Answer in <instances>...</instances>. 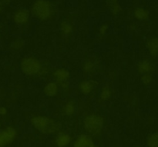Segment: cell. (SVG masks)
Here are the masks:
<instances>
[{
	"label": "cell",
	"mask_w": 158,
	"mask_h": 147,
	"mask_svg": "<svg viewBox=\"0 0 158 147\" xmlns=\"http://www.w3.org/2000/svg\"><path fill=\"white\" fill-rule=\"evenodd\" d=\"M31 123L37 131L42 133L51 134L58 130L56 123L49 117L44 116H36L32 117Z\"/></svg>",
	"instance_id": "6da1fadb"
},
{
	"label": "cell",
	"mask_w": 158,
	"mask_h": 147,
	"mask_svg": "<svg viewBox=\"0 0 158 147\" xmlns=\"http://www.w3.org/2000/svg\"><path fill=\"white\" fill-rule=\"evenodd\" d=\"M104 126V120L103 117L97 114H89L83 120V126L86 132L90 135H98Z\"/></svg>",
	"instance_id": "7a4b0ae2"
},
{
	"label": "cell",
	"mask_w": 158,
	"mask_h": 147,
	"mask_svg": "<svg viewBox=\"0 0 158 147\" xmlns=\"http://www.w3.org/2000/svg\"><path fill=\"white\" fill-rule=\"evenodd\" d=\"M32 15L40 20H47L52 15V6L47 0H36L32 5Z\"/></svg>",
	"instance_id": "3957f363"
},
{
	"label": "cell",
	"mask_w": 158,
	"mask_h": 147,
	"mask_svg": "<svg viewBox=\"0 0 158 147\" xmlns=\"http://www.w3.org/2000/svg\"><path fill=\"white\" fill-rule=\"evenodd\" d=\"M22 72L27 76H36L43 70L41 62L34 57H26L23 59L20 63Z\"/></svg>",
	"instance_id": "277c9868"
},
{
	"label": "cell",
	"mask_w": 158,
	"mask_h": 147,
	"mask_svg": "<svg viewBox=\"0 0 158 147\" xmlns=\"http://www.w3.org/2000/svg\"><path fill=\"white\" fill-rule=\"evenodd\" d=\"M17 135L16 130L12 127H8L0 131V147L10 144Z\"/></svg>",
	"instance_id": "5b68a950"
},
{
	"label": "cell",
	"mask_w": 158,
	"mask_h": 147,
	"mask_svg": "<svg viewBox=\"0 0 158 147\" xmlns=\"http://www.w3.org/2000/svg\"><path fill=\"white\" fill-rule=\"evenodd\" d=\"M29 18V12L25 9H19L14 14L13 19L16 24L24 25L28 22Z\"/></svg>",
	"instance_id": "8992f818"
},
{
	"label": "cell",
	"mask_w": 158,
	"mask_h": 147,
	"mask_svg": "<svg viewBox=\"0 0 158 147\" xmlns=\"http://www.w3.org/2000/svg\"><path fill=\"white\" fill-rule=\"evenodd\" d=\"M147 49L152 58L158 57V37H152L149 39L146 43Z\"/></svg>",
	"instance_id": "52a82bcc"
},
{
	"label": "cell",
	"mask_w": 158,
	"mask_h": 147,
	"mask_svg": "<svg viewBox=\"0 0 158 147\" xmlns=\"http://www.w3.org/2000/svg\"><path fill=\"white\" fill-rule=\"evenodd\" d=\"M154 66L150 60L143 59L139 62L137 65V70L140 74H151L154 71Z\"/></svg>",
	"instance_id": "ba28073f"
},
{
	"label": "cell",
	"mask_w": 158,
	"mask_h": 147,
	"mask_svg": "<svg viewBox=\"0 0 158 147\" xmlns=\"http://www.w3.org/2000/svg\"><path fill=\"white\" fill-rule=\"evenodd\" d=\"M74 147H97L90 137L86 135H80L76 140Z\"/></svg>",
	"instance_id": "9c48e42d"
},
{
	"label": "cell",
	"mask_w": 158,
	"mask_h": 147,
	"mask_svg": "<svg viewBox=\"0 0 158 147\" xmlns=\"http://www.w3.org/2000/svg\"><path fill=\"white\" fill-rule=\"evenodd\" d=\"M52 76L59 83H64V82H67L68 80L69 79V76H70V74H69V72L67 69L60 68V69H56L52 72Z\"/></svg>",
	"instance_id": "30bf717a"
},
{
	"label": "cell",
	"mask_w": 158,
	"mask_h": 147,
	"mask_svg": "<svg viewBox=\"0 0 158 147\" xmlns=\"http://www.w3.org/2000/svg\"><path fill=\"white\" fill-rule=\"evenodd\" d=\"M94 89V83L90 80H83L79 84V89L84 95H89Z\"/></svg>",
	"instance_id": "8fae6325"
},
{
	"label": "cell",
	"mask_w": 158,
	"mask_h": 147,
	"mask_svg": "<svg viewBox=\"0 0 158 147\" xmlns=\"http://www.w3.org/2000/svg\"><path fill=\"white\" fill-rule=\"evenodd\" d=\"M59 85L55 82L47 83L44 87V93L49 97H53L58 94Z\"/></svg>",
	"instance_id": "7c38bea8"
},
{
	"label": "cell",
	"mask_w": 158,
	"mask_h": 147,
	"mask_svg": "<svg viewBox=\"0 0 158 147\" xmlns=\"http://www.w3.org/2000/svg\"><path fill=\"white\" fill-rule=\"evenodd\" d=\"M56 142L59 147H66L70 143L71 137L66 133H60L57 136Z\"/></svg>",
	"instance_id": "4fadbf2b"
},
{
	"label": "cell",
	"mask_w": 158,
	"mask_h": 147,
	"mask_svg": "<svg viewBox=\"0 0 158 147\" xmlns=\"http://www.w3.org/2000/svg\"><path fill=\"white\" fill-rule=\"evenodd\" d=\"M96 67H97V63L94 59H87L83 63V72H86V73L94 72Z\"/></svg>",
	"instance_id": "5bb4252c"
},
{
	"label": "cell",
	"mask_w": 158,
	"mask_h": 147,
	"mask_svg": "<svg viewBox=\"0 0 158 147\" xmlns=\"http://www.w3.org/2000/svg\"><path fill=\"white\" fill-rule=\"evenodd\" d=\"M134 15L137 20L140 21H145L149 18V12L148 10L143 9V8H137L134 10Z\"/></svg>",
	"instance_id": "9a60e30c"
},
{
	"label": "cell",
	"mask_w": 158,
	"mask_h": 147,
	"mask_svg": "<svg viewBox=\"0 0 158 147\" xmlns=\"http://www.w3.org/2000/svg\"><path fill=\"white\" fill-rule=\"evenodd\" d=\"M76 111V104L74 102L69 101L66 103L63 107V112L66 116L73 115Z\"/></svg>",
	"instance_id": "2e32d148"
},
{
	"label": "cell",
	"mask_w": 158,
	"mask_h": 147,
	"mask_svg": "<svg viewBox=\"0 0 158 147\" xmlns=\"http://www.w3.org/2000/svg\"><path fill=\"white\" fill-rule=\"evenodd\" d=\"M60 30L64 35H69L73 32V26L68 21H63L60 25Z\"/></svg>",
	"instance_id": "e0dca14e"
},
{
	"label": "cell",
	"mask_w": 158,
	"mask_h": 147,
	"mask_svg": "<svg viewBox=\"0 0 158 147\" xmlns=\"http://www.w3.org/2000/svg\"><path fill=\"white\" fill-rule=\"evenodd\" d=\"M108 6L111 9V12L114 15H117L120 10V4L117 0H106Z\"/></svg>",
	"instance_id": "ac0fdd59"
},
{
	"label": "cell",
	"mask_w": 158,
	"mask_h": 147,
	"mask_svg": "<svg viewBox=\"0 0 158 147\" xmlns=\"http://www.w3.org/2000/svg\"><path fill=\"white\" fill-rule=\"evenodd\" d=\"M112 92H111L110 89L108 86H104L102 88L100 94V99L102 101H106L108 100L111 97Z\"/></svg>",
	"instance_id": "d6986e66"
},
{
	"label": "cell",
	"mask_w": 158,
	"mask_h": 147,
	"mask_svg": "<svg viewBox=\"0 0 158 147\" xmlns=\"http://www.w3.org/2000/svg\"><path fill=\"white\" fill-rule=\"evenodd\" d=\"M148 147H158V132L151 134L148 139Z\"/></svg>",
	"instance_id": "ffe728a7"
},
{
	"label": "cell",
	"mask_w": 158,
	"mask_h": 147,
	"mask_svg": "<svg viewBox=\"0 0 158 147\" xmlns=\"http://www.w3.org/2000/svg\"><path fill=\"white\" fill-rule=\"evenodd\" d=\"M140 80L144 86H149L153 82V77L151 74H143L141 76Z\"/></svg>",
	"instance_id": "44dd1931"
},
{
	"label": "cell",
	"mask_w": 158,
	"mask_h": 147,
	"mask_svg": "<svg viewBox=\"0 0 158 147\" xmlns=\"http://www.w3.org/2000/svg\"><path fill=\"white\" fill-rule=\"evenodd\" d=\"M108 28H109V26L106 23H104V24L101 25V26L100 27V29H99V32H100V35H105L106 33L108 31Z\"/></svg>",
	"instance_id": "7402d4cb"
},
{
	"label": "cell",
	"mask_w": 158,
	"mask_h": 147,
	"mask_svg": "<svg viewBox=\"0 0 158 147\" xmlns=\"http://www.w3.org/2000/svg\"><path fill=\"white\" fill-rule=\"evenodd\" d=\"M23 46H24V42L21 41V40H16L12 44V47L15 49H22L23 47Z\"/></svg>",
	"instance_id": "603a6c76"
},
{
	"label": "cell",
	"mask_w": 158,
	"mask_h": 147,
	"mask_svg": "<svg viewBox=\"0 0 158 147\" xmlns=\"http://www.w3.org/2000/svg\"><path fill=\"white\" fill-rule=\"evenodd\" d=\"M60 86H61V87L63 88V89H68V86H69V84H68L67 82H64V83H60Z\"/></svg>",
	"instance_id": "cb8c5ba5"
},
{
	"label": "cell",
	"mask_w": 158,
	"mask_h": 147,
	"mask_svg": "<svg viewBox=\"0 0 158 147\" xmlns=\"http://www.w3.org/2000/svg\"><path fill=\"white\" fill-rule=\"evenodd\" d=\"M6 112H7V110L5 107H0V115H6Z\"/></svg>",
	"instance_id": "d4e9b609"
},
{
	"label": "cell",
	"mask_w": 158,
	"mask_h": 147,
	"mask_svg": "<svg viewBox=\"0 0 158 147\" xmlns=\"http://www.w3.org/2000/svg\"><path fill=\"white\" fill-rule=\"evenodd\" d=\"M2 10V4L0 3V13H1Z\"/></svg>",
	"instance_id": "484cf974"
},
{
	"label": "cell",
	"mask_w": 158,
	"mask_h": 147,
	"mask_svg": "<svg viewBox=\"0 0 158 147\" xmlns=\"http://www.w3.org/2000/svg\"><path fill=\"white\" fill-rule=\"evenodd\" d=\"M134 147H140V146H134Z\"/></svg>",
	"instance_id": "4316f807"
},
{
	"label": "cell",
	"mask_w": 158,
	"mask_h": 147,
	"mask_svg": "<svg viewBox=\"0 0 158 147\" xmlns=\"http://www.w3.org/2000/svg\"><path fill=\"white\" fill-rule=\"evenodd\" d=\"M0 28H1V26H0Z\"/></svg>",
	"instance_id": "83f0119b"
}]
</instances>
